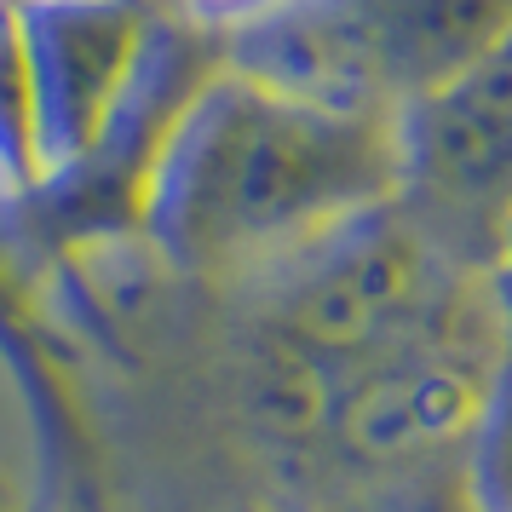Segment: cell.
I'll return each instance as SVG.
<instances>
[{
	"label": "cell",
	"mask_w": 512,
	"mask_h": 512,
	"mask_svg": "<svg viewBox=\"0 0 512 512\" xmlns=\"http://www.w3.org/2000/svg\"><path fill=\"white\" fill-rule=\"evenodd\" d=\"M397 196L392 110L300 93L219 58L167 121L139 231L173 271L259 277Z\"/></svg>",
	"instance_id": "6da1fadb"
},
{
	"label": "cell",
	"mask_w": 512,
	"mask_h": 512,
	"mask_svg": "<svg viewBox=\"0 0 512 512\" xmlns=\"http://www.w3.org/2000/svg\"><path fill=\"white\" fill-rule=\"evenodd\" d=\"M512 29V0H277L225 29V64L340 104L403 110Z\"/></svg>",
	"instance_id": "7a4b0ae2"
},
{
	"label": "cell",
	"mask_w": 512,
	"mask_h": 512,
	"mask_svg": "<svg viewBox=\"0 0 512 512\" xmlns=\"http://www.w3.org/2000/svg\"><path fill=\"white\" fill-rule=\"evenodd\" d=\"M501 346L507 328L495 317V300L466 305L461 317L340 374L317 397L305 438H323L357 472H420L432 461H461Z\"/></svg>",
	"instance_id": "3957f363"
},
{
	"label": "cell",
	"mask_w": 512,
	"mask_h": 512,
	"mask_svg": "<svg viewBox=\"0 0 512 512\" xmlns=\"http://www.w3.org/2000/svg\"><path fill=\"white\" fill-rule=\"evenodd\" d=\"M403 202L466 254L489 259V242L512 213V29L466 70L397 110Z\"/></svg>",
	"instance_id": "277c9868"
},
{
	"label": "cell",
	"mask_w": 512,
	"mask_h": 512,
	"mask_svg": "<svg viewBox=\"0 0 512 512\" xmlns=\"http://www.w3.org/2000/svg\"><path fill=\"white\" fill-rule=\"evenodd\" d=\"M12 18L24 47L35 185H41L110 133V121L139 87L162 24L139 0H12Z\"/></svg>",
	"instance_id": "5b68a950"
},
{
	"label": "cell",
	"mask_w": 512,
	"mask_h": 512,
	"mask_svg": "<svg viewBox=\"0 0 512 512\" xmlns=\"http://www.w3.org/2000/svg\"><path fill=\"white\" fill-rule=\"evenodd\" d=\"M0 363L12 374V392L24 403L29 438L41 449V478L52 484L58 501L81 507L98 489V438L81 409V386H75L64 351L52 340L47 317L29 300V282L12 259V225L0 208Z\"/></svg>",
	"instance_id": "8992f818"
},
{
	"label": "cell",
	"mask_w": 512,
	"mask_h": 512,
	"mask_svg": "<svg viewBox=\"0 0 512 512\" xmlns=\"http://www.w3.org/2000/svg\"><path fill=\"white\" fill-rule=\"evenodd\" d=\"M461 507L466 512H512V340L501 346L484 415H478L472 438H466Z\"/></svg>",
	"instance_id": "52a82bcc"
},
{
	"label": "cell",
	"mask_w": 512,
	"mask_h": 512,
	"mask_svg": "<svg viewBox=\"0 0 512 512\" xmlns=\"http://www.w3.org/2000/svg\"><path fill=\"white\" fill-rule=\"evenodd\" d=\"M484 277H489V300H495V317H501V328H507V340H512V213H507V225L495 231V242H489Z\"/></svg>",
	"instance_id": "ba28073f"
},
{
	"label": "cell",
	"mask_w": 512,
	"mask_h": 512,
	"mask_svg": "<svg viewBox=\"0 0 512 512\" xmlns=\"http://www.w3.org/2000/svg\"><path fill=\"white\" fill-rule=\"evenodd\" d=\"M196 18H208V24H225V29H236V24H248L254 12H265V6H277V0H185Z\"/></svg>",
	"instance_id": "9c48e42d"
},
{
	"label": "cell",
	"mask_w": 512,
	"mask_h": 512,
	"mask_svg": "<svg viewBox=\"0 0 512 512\" xmlns=\"http://www.w3.org/2000/svg\"><path fill=\"white\" fill-rule=\"evenodd\" d=\"M0 512H35V507H29V501H24L12 484H6V478H0Z\"/></svg>",
	"instance_id": "30bf717a"
}]
</instances>
